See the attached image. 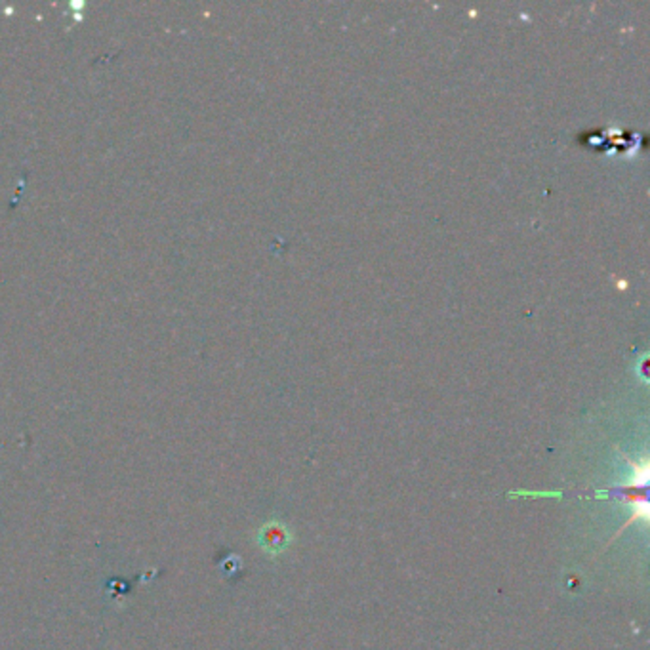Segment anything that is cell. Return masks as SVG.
<instances>
[{"label": "cell", "instance_id": "1", "mask_svg": "<svg viewBox=\"0 0 650 650\" xmlns=\"http://www.w3.org/2000/svg\"><path fill=\"white\" fill-rule=\"evenodd\" d=\"M260 542L269 553L277 555V553H281V551H284L286 548H289L290 533L286 531L282 524H267L262 531V534H260Z\"/></svg>", "mask_w": 650, "mask_h": 650}]
</instances>
